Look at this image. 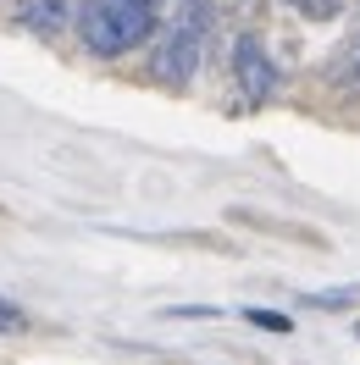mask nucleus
Masks as SVG:
<instances>
[{"instance_id":"1","label":"nucleus","mask_w":360,"mask_h":365,"mask_svg":"<svg viewBox=\"0 0 360 365\" xmlns=\"http://www.w3.org/2000/svg\"><path fill=\"white\" fill-rule=\"evenodd\" d=\"M205 39H211V6L205 0H161V23H156V56L150 72L166 89H183L200 72Z\"/></svg>"},{"instance_id":"2","label":"nucleus","mask_w":360,"mask_h":365,"mask_svg":"<svg viewBox=\"0 0 360 365\" xmlns=\"http://www.w3.org/2000/svg\"><path fill=\"white\" fill-rule=\"evenodd\" d=\"M161 0H84L78 6V34L89 56H128L144 39H156Z\"/></svg>"},{"instance_id":"3","label":"nucleus","mask_w":360,"mask_h":365,"mask_svg":"<svg viewBox=\"0 0 360 365\" xmlns=\"http://www.w3.org/2000/svg\"><path fill=\"white\" fill-rule=\"evenodd\" d=\"M233 89L244 94L249 106H266L271 94L283 89V72L271 61V50L255 39V34H239L233 39Z\"/></svg>"},{"instance_id":"4","label":"nucleus","mask_w":360,"mask_h":365,"mask_svg":"<svg viewBox=\"0 0 360 365\" xmlns=\"http://www.w3.org/2000/svg\"><path fill=\"white\" fill-rule=\"evenodd\" d=\"M84 0H17V23L28 34H61V28L78 17Z\"/></svg>"},{"instance_id":"5","label":"nucleus","mask_w":360,"mask_h":365,"mask_svg":"<svg viewBox=\"0 0 360 365\" xmlns=\"http://www.w3.org/2000/svg\"><path fill=\"white\" fill-rule=\"evenodd\" d=\"M327 83H333L338 100H360V34L333 56V67H327Z\"/></svg>"},{"instance_id":"6","label":"nucleus","mask_w":360,"mask_h":365,"mask_svg":"<svg viewBox=\"0 0 360 365\" xmlns=\"http://www.w3.org/2000/svg\"><path fill=\"white\" fill-rule=\"evenodd\" d=\"M305 304H311V310H349V304H360V288H333V294H305Z\"/></svg>"},{"instance_id":"7","label":"nucleus","mask_w":360,"mask_h":365,"mask_svg":"<svg viewBox=\"0 0 360 365\" xmlns=\"http://www.w3.org/2000/svg\"><path fill=\"white\" fill-rule=\"evenodd\" d=\"M0 332H11V338L28 332V310H23V304H11L6 294H0Z\"/></svg>"},{"instance_id":"8","label":"nucleus","mask_w":360,"mask_h":365,"mask_svg":"<svg viewBox=\"0 0 360 365\" xmlns=\"http://www.w3.org/2000/svg\"><path fill=\"white\" fill-rule=\"evenodd\" d=\"M244 321H255V327H266V332H294V321L283 316V310H244Z\"/></svg>"}]
</instances>
